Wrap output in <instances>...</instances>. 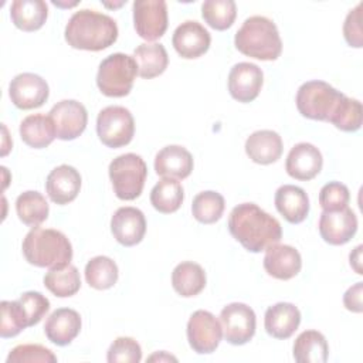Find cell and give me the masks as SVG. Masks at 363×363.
I'll return each mask as SVG.
<instances>
[{
  "mask_svg": "<svg viewBox=\"0 0 363 363\" xmlns=\"http://www.w3.org/2000/svg\"><path fill=\"white\" fill-rule=\"evenodd\" d=\"M228 230L250 252H261L282 238L279 221L254 203H241L231 210Z\"/></svg>",
  "mask_w": 363,
  "mask_h": 363,
  "instance_id": "cell-1",
  "label": "cell"
},
{
  "mask_svg": "<svg viewBox=\"0 0 363 363\" xmlns=\"http://www.w3.org/2000/svg\"><path fill=\"white\" fill-rule=\"evenodd\" d=\"M118 38L116 21L108 14L82 9L75 11L65 27V41L77 50L102 51Z\"/></svg>",
  "mask_w": 363,
  "mask_h": 363,
  "instance_id": "cell-2",
  "label": "cell"
},
{
  "mask_svg": "<svg viewBox=\"0 0 363 363\" xmlns=\"http://www.w3.org/2000/svg\"><path fill=\"white\" fill-rule=\"evenodd\" d=\"M21 250L27 262L40 268H64L72 259L69 240L54 228L33 227L24 237Z\"/></svg>",
  "mask_w": 363,
  "mask_h": 363,
  "instance_id": "cell-3",
  "label": "cell"
},
{
  "mask_svg": "<svg viewBox=\"0 0 363 363\" xmlns=\"http://www.w3.org/2000/svg\"><path fill=\"white\" fill-rule=\"evenodd\" d=\"M235 48L251 58L274 61L282 52V41L275 23L264 16L244 20L234 37Z\"/></svg>",
  "mask_w": 363,
  "mask_h": 363,
  "instance_id": "cell-4",
  "label": "cell"
},
{
  "mask_svg": "<svg viewBox=\"0 0 363 363\" xmlns=\"http://www.w3.org/2000/svg\"><path fill=\"white\" fill-rule=\"evenodd\" d=\"M138 75V65L133 57L115 52L101 61L96 72V85L99 91L112 98H121L132 91Z\"/></svg>",
  "mask_w": 363,
  "mask_h": 363,
  "instance_id": "cell-5",
  "label": "cell"
},
{
  "mask_svg": "<svg viewBox=\"0 0 363 363\" xmlns=\"http://www.w3.org/2000/svg\"><path fill=\"white\" fill-rule=\"evenodd\" d=\"M108 172L118 199L129 201L140 196L147 176V166L139 155L125 153L115 157L109 163Z\"/></svg>",
  "mask_w": 363,
  "mask_h": 363,
  "instance_id": "cell-6",
  "label": "cell"
},
{
  "mask_svg": "<svg viewBox=\"0 0 363 363\" xmlns=\"http://www.w3.org/2000/svg\"><path fill=\"white\" fill-rule=\"evenodd\" d=\"M345 94L335 89L325 81H308L296 92V108L308 119L329 122L339 101Z\"/></svg>",
  "mask_w": 363,
  "mask_h": 363,
  "instance_id": "cell-7",
  "label": "cell"
},
{
  "mask_svg": "<svg viewBox=\"0 0 363 363\" xmlns=\"http://www.w3.org/2000/svg\"><path fill=\"white\" fill-rule=\"evenodd\" d=\"M96 133L108 147L126 146L135 135V121L130 111L119 105L104 108L96 118Z\"/></svg>",
  "mask_w": 363,
  "mask_h": 363,
  "instance_id": "cell-8",
  "label": "cell"
},
{
  "mask_svg": "<svg viewBox=\"0 0 363 363\" xmlns=\"http://www.w3.org/2000/svg\"><path fill=\"white\" fill-rule=\"evenodd\" d=\"M186 332L190 347L199 354L213 353L223 337L220 320L211 312L203 309L191 313Z\"/></svg>",
  "mask_w": 363,
  "mask_h": 363,
  "instance_id": "cell-9",
  "label": "cell"
},
{
  "mask_svg": "<svg viewBox=\"0 0 363 363\" xmlns=\"http://www.w3.org/2000/svg\"><path fill=\"white\" fill-rule=\"evenodd\" d=\"M220 323L225 340L240 346L250 342L255 335V312L245 303L233 302L220 312Z\"/></svg>",
  "mask_w": 363,
  "mask_h": 363,
  "instance_id": "cell-10",
  "label": "cell"
},
{
  "mask_svg": "<svg viewBox=\"0 0 363 363\" xmlns=\"http://www.w3.org/2000/svg\"><path fill=\"white\" fill-rule=\"evenodd\" d=\"M133 26L139 37L147 41L160 38L167 28V4L164 0L133 1Z\"/></svg>",
  "mask_w": 363,
  "mask_h": 363,
  "instance_id": "cell-11",
  "label": "cell"
},
{
  "mask_svg": "<svg viewBox=\"0 0 363 363\" xmlns=\"http://www.w3.org/2000/svg\"><path fill=\"white\" fill-rule=\"evenodd\" d=\"M55 135L61 140L77 139L86 128L88 113L85 106L75 99H62L57 102L48 112Z\"/></svg>",
  "mask_w": 363,
  "mask_h": 363,
  "instance_id": "cell-12",
  "label": "cell"
},
{
  "mask_svg": "<svg viewBox=\"0 0 363 363\" xmlns=\"http://www.w3.org/2000/svg\"><path fill=\"white\" fill-rule=\"evenodd\" d=\"M9 95L18 109L27 111L40 108L48 99L50 88L43 77L33 72H23L11 79Z\"/></svg>",
  "mask_w": 363,
  "mask_h": 363,
  "instance_id": "cell-13",
  "label": "cell"
},
{
  "mask_svg": "<svg viewBox=\"0 0 363 363\" xmlns=\"http://www.w3.org/2000/svg\"><path fill=\"white\" fill-rule=\"evenodd\" d=\"M319 234L330 245L349 242L357 231V217L352 208L343 207L335 211H322L319 217Z\"/></svg>",
  "mask_w": 363,
  "mask_h": 363,
  "instance_id": "cell-14",
  "label": "cell"
},
{
  "mask_svg": "<svg viewBox=\"0 0 363 363\" xmlns=\"http://www.w3.org/2000/svg\"><path fill=\"white\" fill-rule=\"evenodd\" d=\"M172 44L182 58L193 60L207 52L211 44V35L199 21L186 20L176 27Z\"/></svg>",
  "mask_w": 363,
  "mask_h": 363,
  "instance_id": "cell-15",
  "label": "cell"
},
{
  "mask_svg": "<svg viewBox=\"0 0 363 363\" xmlns=\"http://www.w3.org/2000/svg\"><path fill=\"white\" fill-rule=\"evenodd\" d=\"M262 69L252 62H238L233 65L228 74V92L242 104L254 101L262 86Z\"/></svg>",
  "mask_w": 363,
  "mask_h": 363,
  "instance_id": "cell-16",
  "label": "cell"
},
{
  "mask_svg": "<svg viewBox=\"0 0 363 363\" xmlns=\"http://www.w3.org/2000/svg\"><path fill=\"white\" fill-rule=\"evenodd\" d=\"M111 231L119 244L125 247L136 245L146 233L145 214L136 207H119L111 218Z\"/></svg>",
  "mask_w": 363,
  "mask_h": 363,
  "instance_id": "cell-17",
  "label": "cell"
},
{
  "mask_svg": "<svg viewBox=\"0 0 363 363\" xmlns=\"http://www.w3.org/2000/svg\"><path fill=\"white\" fill-rule=\"evenodd\" d=\"M323 157L320 150L308 142L296 143L285 162L286 173L296 180H312L322 170Z\"/></svg>",
  "mask_w": 363,
  "mask_h": 363,
  "instance_id": "cell-18",
  "label": "cell"
},
{
  "mask_svg": "<svg viewBox=\"0 0 363 363\" xmlns=\"http://www.w3.org/2000/svg\"><path fill=\"white\" fill-rule=\"evenodd\" d=\"M81 189L79 172L69 166L61 164L52 169L45 180V190L51 201L64 206L75 200Z\"/></svg>",
  "mask_w": 363,
  "mask_h": 363,
  "instance_id": "cell-19",
  "label": "cell"
},
{
  "mask_svg": "<svg viewBox=\"0 0 363 363\" xmlns=\"http://www.w3.org/2000/svg\"><path fill=\"white\" fill-rule=\"evenodd\" d=\"M264 268L268 275L277 279H291L302 268V258L296 248L286 244H274L267 248Z\"/></svg>",
  "mask_w": 363,
  "mask_h": 363,
  "instance_id": "cell-20",
  "label": "cell"
},
{
  "mask_svg": "<svg viewBox=\"0 0 363 363\" xmlns=\"http://www.w3.org/2000/svg\"><path fill=\"white\" fill-rule=\"evenodd\" d=\"M81 325V316L75 309L60 308L47 318L44 333L54 345L67 346L79 335Z\"/></svg>",
  "mask_w": 363,
  "mask_h": 363,
  "instance_id": "cell-21",
  "label": "cell"
},
{
  "mask_svg": "<svg viewBox=\"0 0 363 363\" xmlns=\"http://www.w3.org/2000/svg\"><path fill=\"white\" fill-rule=\"evenodd\" d=\"M155 170L162 177L183 180L193 170V156L180 145L164 146L155 156Z\"/></svg>",
  "mask_w": 363,
  "mask_h": 363,
  "instance_id": "cell-22",
  "label": "cell"
},
{
  "mask_svg": "<svg viewBox=\"0 0 363 363\" xmlns=\"http://www.w3.org/2000/svg\"><path fill=\"white\" fill-rule=\"evenodd\" d=\"M301 323L299 309L289 302H278L265 311L264 326L269 336L275 339L291 337Z\"/></svg>",
  "mask_w": 363,
  "mask_h": 363,
  "instance_id": "cell-23",
  "label": "cell"
},
{
  "mask_svg": "<svg viewBox=\"0 0 363 363\" xmlns=\"http://www.w3.org/2000/svg\"><path fill=\"white\" fill-rule=\"evenodd\" d=\"M282 150V139L275 130H255L245 140V153L258 164H271L277 162L281 157Z\"/></svg>",
  "mask_w": 363,
  "mask_h": 363,
  "instance_id": "cell-24",
  "label": "cell"
},
{
  "mask_svg": "<svg viewBox=\"0 0 363 363\" xmlns=\"http://www.w3.org/2000/svg\"><path fill=\"white\" fill-rule=\"evenodd\" d=\"M275 207L291 224L302 223L309 213V199L303 189L294 184H284L275 191Z\"/></svg>",
  "mask_w": 363,
  "mask_h": 363,
  "instance_id": "cell-25",
  "label": "cell"
},
{
  "mask_svg": "<svg viewBox=\"0 0 363 363\" xmlns=\"http://www.w3.org/2000/svg\"><path fill=\"white\" fill-rule=\"evenodd\" d=\"M133 58L138 65V74L145 79L163 74L169 64L167 51L160 43L139 44L133 51Z\"/></svg>",
  "mask_w": 363,
  "mask_h": 363,
  "instance_id": "cell-26",
  "label": "cell"
},
{
  "mask_svg": "<svg viewBox=\"0 0 363 363\" xmlns=\"http://www.w3.org/2000/svg\"><path fill=\"white\" fill-rule=\"evenodd\" d=\"M20 136L27 146L34 149L47 147L57 138L51 118L43 113L26 116L20 123Z\"/></svg>",
  "mask_w": 363,
  "mask_h": 363,
  "instance_id": "cell-27",
  "label": "cell"
},
{
  "mask_svg": "<svg viewBox=\"0 0 363 363\" xmlns=\"http://www.w3.org/2000/svg\"><path fill=\"white\" fill-rule=\"evenodd\" d=\"M10 17L17 28L35 31L44 26L48 7L43 0H14L10 7Z\"/></svg>",
  "mask_w": 363,
  "mask_h": 363,
  "instance_id": "cell-28",
  "label": "cell"
},
{
  "mask_svg": "<svg viewBox=\"0 0 363 363\" xmlns=\"http://www.w3.org/2000/svg\"><path fill=\"white\" fill-rule=\"evenodd\" d=\"M173 289L184 296H196L206 286V272L201 265L193 261H184L174 267L172 272Z\"/></svg>",
  "mask_w": 363,
  "mask_h": 363,
  "instance_id": "cell-29",
  "label": "cell"
},
{
  "mask_svg": "<svg viewBox=\"0 0 363 363\" xmlns=\"http://www.w3.org/2000/svg\"><path fill=\"white\" fill-rule=\"evenodd\" d=\"M294 359L298 363H325L329 354L326 337L318 330H305L294 342Z\"/></svg>",
  "mask_w": 363,
  "mask_h": 363,
  "instance_id": "cell-30",
  "label": "cell"
},
{
  "mask_svg": "<svg viewBox=\"0 0 363 363\" xmlns=\"http://www.w3.org/2000/svg\"><path fill=\"white\" fill-rule=\"evenodd\" d=\"M184 199L183 186L176 179H160L150 191V203L159 213L170 214L179 210Z\"/></svg>",
  "mask_w": 363,
  "mask_h": 363,
  "instance_id": "cell-31",
  "label": "cell"
},
{
  "mask_svg": "<svg viewBox=\"0 0 363 363\" xmlns=\"http://www.w3.org/2000/svg\"><path fill=\"white\" fill-rule=\"evenodd\" d=\"M16 211L23 224L38 227L43 221L47 220L50 207L41 193L35 190H27L17 197Z\"/></svg>",
  "mask_w": 363,
  "mask_h": 363,
  "instance_id": "cell-32",
  "label": "cell"
},
{
  "mask_svg": "<svg viewBox=\"0 0 363 363\" xmlns=\"http://www.w3.org/2000/svg\"><path fill=\"white\" fill-rule=\"evenodd\" d=\"M118 265L116 262L105 255L91 258L85 265V279L94 289H109L118 281Z\"/></svg>",
  "mask_w": 363,
  "mask_h": 363,
  "instance_id": "cell-33",
  "label": "cell"
},
{
  "mask_svg": "<svg viewBox=\"0 0 363 363\" xmlns=\"http://www.w3.org/2000/svg\"><path fill=\"white\" fill-rule=\"evenodd\" d=\"M44 285L51 294L58 298L72 296L81 288L79 272L72 264H68L64 268L50 269L44 275Z\"/></svg>",
  "mask_w": 363,
  "mask_h": 363,
  "instance_id": "cell-34",
  "label": "cell"
},
{
  "mask_svg": "<svg viewBox=\"0 0 363 363\" xmlns=\"http://www.w3.org/2000/svg\"><path fill=\"white\" fill-rule=\"evenodd\" d=\"M224 197L213 190L199 193L191 203L193 217L203 224H213L218 221L224 213Z\"/></svg>",
  "mask_w": 363,
  "mask_h": 363,
  "instance_id": "cell-35",
  "label": "cell"
},
{
  "mask_svg": "<svg viewBox=\"0 0 363 363\" xmlns=\"http://www.w3.org/2000/svg\"><path fill=\"white\" fill-rule=\"evenodd\" d=\"M201 16L211 28L223 31L233 26L237 6L233 0H206L201 4Z\"/></svg>",
  "mask_w": 363,
  "mask_h": 363,
  "instance_id": "cell-36",
  "label": "cell"
},
{
  "mask_svg": "<svg viewBox=\"0 0 363 363\" xmlns=\"http://www.w3.org/2000/svg\"><path fill=\"white\" fill-rule=\"evenodd\" d=\"M337 129L343 132H356L362 126V104L346 95L339 101L333 115L329 119Z\"/></svg>",
  "mask_w": 363,
  "mask_h": 363,
  "instance_id": "cell-37",
  "label": "cell"
},
{
  "mask_svg": "<svg viewBox=\"0 0 363 363\" xmlns=\"http://www.w3.org/2000/svg\"><path fill=\"white\" fill-rule=\"evenodd\" d=\"M1 325H0V336L14 337L21 330L28 328L26 312L21 303L17 301H1Z\"/></svg>",
  "mask_w": 363,
  "mask_h": 363,
  "instance_id": "cell-38",
  "label": "cell"
},
{
  "mask_svg": "<svg viewBox=\"0 0 363 363\" xmlns=\"http://www.w3.org/2000/svg\"><path fill=\"white\" fill-rule=\"evenodd\" d=\"M106 360L109 363H139L142 360L140 345L133 337H116L108 349Z\"/></svg>",
  "mask_w": 363,
  "mask_h": 363,
  "instance_id": "cell-39",
  "label": "cell"
},
{
  "mask_svg": "<svg viewBox=\"0 0 363 363\" xmlns=\"http://www.w3.org/2000/svg\"><path fill=\"white\" fill-rule=\"evenodd\" d=\"M7 363H55L57 356L41 345H18L7 356Z\"/></svg>",
  "mask_w": 363,
  "mask_h": 363,
  "instance_id": "cell-40",
  "label": "cell"
},
{
  "mask_svg": "<svg viewBox=\"0 0 363 363\" xmlns=\"http://www.w3.org/2000/svg\"><path fill=\"white\" fill-rule=\"evenodd\" d=\"M349 200V189L340 182L326 183L319 193V204L323 208V211H335L347 207Z\"/></svg>",
  "mask_w": 363,
  "mask_h": 363,
  "instance_id": "cell-41",
  "label": "cell"
},
{
  "mask_svg": "<svg viewBox=\"0 0 363 363\" xmlns=\"http://www.w3.org/2000/svg\"><path fill=\"white\" fill-rule=\"evenodd\" d=\"M18 302L21 303L26 312L28 326L37 325L50 311V301L37 291H28L21 294Z\"/></svg>",
  "mask_w": 363,
  "mask_h": 363,
  "instance_id": "cell-42",
  "label": "cell"
},
{
  "mask_svg": "<svg viewBox=\"0 0 363 363\" xmlns=\"http://www.w3.org/2000/svg\"><path fill=\"white\" fill-rule=\"evenodd\" d=\"M343 35L350 47H363V31H362V3L352 9L343 23Z\"/></svg>",
  "mask_w": 363,
  "mask_h": 363,
  "instance_id": "cell-43",
  "label": "cell"
},
{
  "mask_svg": "<svg viewBox=\"0 0 363 363\" xmlns=\"http://www.w3.org/2000/svg\"><path fill=\"white\" fill-rule=\"evenodd\" d=\"M362 291H363V284L356 282L353 286H350L345 295H343V303L347 311L360 313L363 311L362 306Z\"/></svg>",
  "mask_w": 363,
  "mask_h": 363,
  "instance_id": "cell-44",
  "label": "cell"
},
{
  "mask_svg": "<svg viewBox=\"0 0 363 363\" xmlns=\"http://www.w3.org/2000/svg\"><path fill=\"white\" fill-rule=\"evenodd\" d=\"M360 251H362V245H357L356 248H354V251L353 252H350V265L354 268V271L359 274V275H362L363 272H362V268H360Z\"/></svg>",
  "mask_w": 363,
  "mask_h": 363,
  "instance_id": "cell-45",
  "label": "cell"
},
{
  "mask_svg": "<svg viewBox=\"0 0 363 363\" xmlns=\"http://www.w3.org/2000/svg\"><path fill=\"white\" fill-rule=\"evenodd\" d=\"M149 360H150V362H153V360H159V362H160V360H174V362H176L177 359L173 357V356H170V354H167L166 352H160V353H156V354L150 356Z\"/></svg>",
  "mask_w": 363,
  "mask_h": 363,
  "instance_id": "cell-46",
  "label": "cell"
}]
</instances>
